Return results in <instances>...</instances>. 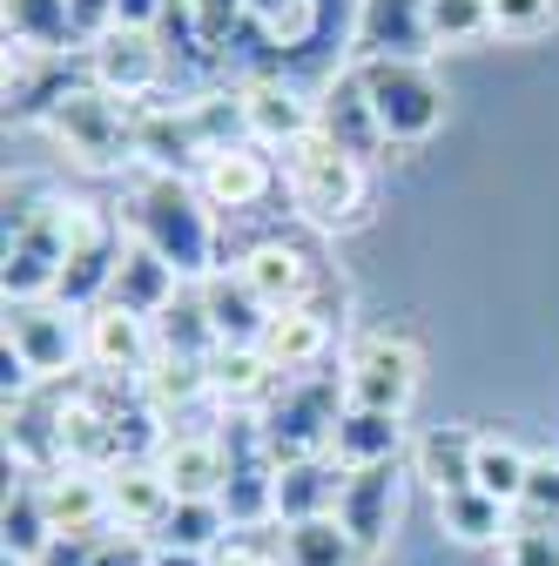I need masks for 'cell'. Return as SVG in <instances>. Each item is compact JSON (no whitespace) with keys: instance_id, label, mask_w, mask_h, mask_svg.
<instances>
[{"instance_id":"7a4b0ae2","label":"cell","mask_w":559,"mask_h":566,"mask_svg":"<svg viewBox=\"0 0 559 566\" xmlns=\"http://www.w3.org/2000/svg\"><path fill=\"white\" fill-rule=\"evenodd\" d=\"M41 128L61 142V156L75 169H88V176H135V108L102 95L95 82H75Z\"/></svg>"},{"instance_id":"d4e9b609","label":"cell","mask_w":559,"mask_h":566,"mask_svg":"<svg viewBox=\"0 0 559 566\" xmlns=\"http://www.w3.org/2000/svg\"><path fill=\"white\" fill-rule=\"evenodd\" d=\"M182 291H189V283H182V276H176V270H169V263H162L149 243H135V237H128V250H122V270H115V291H108V304H122L128 317H149V324H156V317H162V311H169Z\"/></svg>"},{"instance_id":"60d3db41","label":"cell","mask_w":559,"mask_h":566,"mask_svg":"<svg viewBox=\"0 0 559 566\" xmlns=\"http://www.w3.org/2000/svg\"><path fill=\"white\" fill-rule=\"evenodd\" d=\"M559 28V0H493V34L506 41H532Z\"/></svg>"},{"instance_id":"603a6c76","label":"cell","mask_w":559,"mask_h":566,"mask_svg":"<svg viewBox=\"0 0 559 566\" xmlns=\"http://www.w3.org/2000/svg\"><path fill=\"white\" fill-rule=\"evenodd\" d=\"M404 418L391 411H365V405H344L337 432H330V459L344 472H371V465H398L404 459Z\"/></svg>"},{"instance_id":"ab89813d","label":"cell","mask_w":559,"mask_h":566,"mask_svg":"<svg viewBox=\"0 0 559 566\" xmlns=\"http://www.w3.org/2000/svg\"><path fill=\"white\" fill-rule=\"evenodd\" d=\"M217 566H291V553H284V526L230 533V539L217 546Z\"/></svg>"},{"instance_id":"74e56055","label":"cell","mask_w":559,"mask_h":566,"mask_svg":"<svg viewBox=\"0 0 559 566\" xmlns=\"http://www.w3.org/2000/svg\"><path fill=\"white\" fill-rule=\"evenodd\" d=\"M284 553H291V566H365L358 539L337 526V513H330V520H304V526H284Z\"/></svg>"},{"instance_id":"836d02e7","label":"cell","mask_w":559,"mask_h":566,"mask_svg":"<svg viewBox=\"0 0 559 566\" xmlns=\"http://www.w3.org/2000/svg\"><path fill=\"white\" fill-rule=\"evenodd\" d=\"M513 506H499V500H485L478 485H465V492H445L439 500V533L452 539V546H506V533H513Z\"/></svg>"},{"instance_id":"f35d334b","label":"cell","mask_w":559,"mask_h":566,"mask_svg":"<svg viewBox=\"0 0 559 566\" xmlns=\"http://www.w3.org/2000/svg\"><path fill=\"white\" fill-rule=\"evenodd\" d=\"M432 48H465L478 34H493V0H425Z\"/></svg>"},{"instance_id":"e575fe53","label":"cell","mask_w":559,"mask_h":566,"mask_svg":"<svg viewBox=\"0 0 559 566\" xmlns=\"http://www.w3.org/2000/svg\"><path fill=\"white\" fill-rule=\"evenodd\" d=\"M149 553H156L149 539L108 526V533H61L41 566H149Z\"/></svg>"},{"instance_id":"d6a6232c","label":"cell","mask_w":559,"mask_h":566,"mask_svg":"<svg viewBox=\"0 0 559 566\" xmlns=\"http://www.w3.org/2000/svg\"><path fill=\"white\" fill-rule=\"evenodd\" d=\"M532 459H539V452H526L513 432H478L472 485L485 492V500H499V506H513V513H519V500H526V479H532Z\"/></svg>"},{"instance_id":"f1b7e54d","label":"cell","mask_w":559,"mask_h":566,"mask_svg":"<svg viewBox=\"0 0 559 566\" xmlns=\"http://www.w3.org/2000/svg\"><path fill=\"white\" fill-rule=\"evenodd\" d=\"M317 128L337 142L344 156H371V149H384V135H378V115H371V102H365V88H358V67H344L337 75V88L317 102Z\"/></svg>"},{"instance_id":"7bdbcfd3","label":"cell","mask_w":559,"mask_h":566,"mask_svg":"<svg viewBox=\"0 0 559 566\" xmlns=\"http://www.w3.org/2000/svg\"><path fill=\"white\" fill-rule=\"evenodd\" d=\"M519 520H532V526H559V452H539V459H532Z\"/></svg>"},{"instance_id":"2e32d148","label":"cell","mask_w":559,"mask_h":566,"mask_svg":"<svg viewBox=\"0 0 559 566\" xmlns=\"http://www.w3.org/2000/svg\"><path fill=\"white\" fill-rule=\"evenodd\" d=\"M236 276L250 283V297L276 317V311H297V304H317V263L297 250V243H256L243 263H236Z\"/></svg>"},{"instance_id":"7402d4cb","label":"cell","mask_w":559,"mask_h":566,"mask_svg":"<svg viewBox=\"0 0 559 566\" xmlns=\"http://www.w3.org/2000/svg\"><path fill=\"white\" fill-rule=\"evenodd\" d=\"M270 182H276V169H270V156L256 149V142H243V149H217V156H202V169H196V189H202L209 209H256L270 196Z\"/></svg>"},{"instance_id":"f546056e","label":"cell","mask_w":559,"mask_h":566,"mask_svg":"<svg viewBox=\"0 0 559 566\" xmlns=\"http://www.w3.org/2000/svg\"><path fill=\"white\" fill-rule=\"evenodd\" d=\"M472 459H478V432H472V424H432V432L411 446V465H418V479L432 485V500L472 485Z\"/></svg>"},{"instance_id":"4dcf8cb0","label":"cell","mask_w":559,"mask_h":566,"mask_svg":"<svg viewBox=\"0 0 559 566\" xmlns=\"http://www.w3.org/2000/svg\"><path fill=\"white\" fill-rule=\"evenodd\" d=\"M202 291V311H209V324H217V337H223V350H256V337H263V324H270V311L250 297V283L230 270H217L209 283H196Z\"/></svg>"},{"instance_id":"d6986e66","label":"cell","mask_w":559,"mask_h":566,"mask_svg":"<svg viewBox=\"0 0 559 566\" xmlns=\"http://www.w3.org/2000/svg\"><path fill=\"white\" fill-rule=\"evenodd\" d=\"M202 135L189 102L182 108H135V169H156V176H189L202 169Z\"/></svg>"},{"instance_id":"ee69618b","label":"cell","mask_w":559,"mask_h":566,"mask_svg":"<svg viewBox=\"0 0 559 566\" xmlns=\"http://www.w3.org/2000/svg\"><path fill=\"white\" fill-rule=\"evenodd\" d=\"M75 8V28H82V41H102L108 28H115V0H67Z\"/></svg>"},{"instance_id":"7c38bea8","label":"cell","mask_w":559,"mask_h":566,"mask_svg":"<svg viewBox=\"0 0 559 566\" xmlns=\"http://www.w3.org/2000/svg\"><path fill=\"white\" fill-rule=\"evenodd\" d=\"M425 54H432L425 0H358L351 61H425Z\"/></svg>"},{"instance_id":"b9f144b4","label":"cell","mask_w":559,"mask_h":566,"mask_svg":"<svg viewBox=\"0 0 559 566\" xmlns=\"http://www.w3.org/2000/svg\"><path fill=\"white\" fill-rule=\"evenodd\" d=\"M499 566H559V526L513 520V533H506V546H499Z\"/></svg>"},{"instance_id":"e0dca14e","label":"cell","mask_w":559,"mask_h":566,"mask_svg":"<svg viewBox=\"0 0 559 566\" xmlns=\"http://www.w3.org/2000/svg\"><path fill=\"white\" fill-rule=\"evenodd\" d=\"M330 344H337V331H330V317H324L317 304H297V311H276V317L263 324V337H256V350H263V365H270L276 378H310V371H324V358H330Z\"/></svg>"},{"instance_id":"30bf717a","label":"cell","mask_w":559,"mask_h":566,"mask_svg":"<svg viewBox=\"0 0 559 566\" xmlns=\"http://www.w3.org/2000/svg\"><path fill=\"white\" fill-rule=\"evenodd\" d=\"M0 344H14L41 385H67V378L88 371V324L54 297L48 304H8V337Z\"/></svg>"},{"instance_id":"ffe728a7","label":"cell","mask_w":559,"mask_h":566,"mask_svg":"<svg viewBox=\"0 0 559 566\" xmlns=\"http://www.w3.org/2000/svg\"><path fill=\"white\" fill-rule=\"evenodd\" d=\"M344 472L330 452L317 459H284L276 465V526H304V520H330L344 500Z\"/></svg>"},{"instance_id":"5b68a950","label":"cell","mask_w":559,"mask_h":566,"mask_svg":"<svg viewBox=\"0 0 559 566\" xmlns=\"http://www.w3.org/2000/svg\"><path fill=\"white\" fill-rule=\"evenodd\" d=\"M284 182H291L297 217L317 223V230H344V223L365 217V163L344 156L324 128L284 156Z\"/></svg>"},{"instance_id":"83f0119b","label":"cell","mask_w":559,"mask_h":566,"mask_svg":"<svg viewBox=\"0 0 559 566\" xmlns=\"http://www.w3.org/2000/svg\"><path fill=\"white\" fill-rule=\"evenodd\" d=\"M156 358H176V365H217L223 358V337H217V324H209L196 283L156 317Z\"/></svg>"},{"instance_id":"bcb514c9","label":"cell","mask_w":559,"mask_h":566,"mask_svg":"<svg viewBox=\"0 0 559 566\" xmlns=\"http://www.w3.org/2000/svg\"><path fill=\"white\" fill-rule=\"evenodd\" d=\"M149 566H217V553H176V546H156Z\"/></svg>"},{"instance_id":"ba28073f","label":"cell","mask_w":559,"mask_h":566,"mask_svg":"<svg viewBox=\"0 0 559 566\" xmlns=\"http://www.w3.org/2000/svg\"><path fill=\"white\" fill-rule=\"evenodd\" d=\"M223 513L236 533L276 526V452L263 446L256 411H223Z\"/></svg>"},{"instance_id":"484cf974","label":"cell","mask_w":559,"mask_h":566,"mask_svg":"<svg viewBox=\"0 0 559 566\" xmlns=\"http://www.w3.org/2000/svg\"><path fill=\"white\" fill-rule=\"evenodd\" d=\"M54 533H108V472H82V465H61L54 479H34Z\"/></svg>"},{"instance_id":"9a60e30c","label":"cell","mask_w":559,"mask_h":566,"mask_svg":"<svg viewBox=\"0 0 559 566\" xmlns=\"http://www.w3.org/2000/svg\"><path fill=\"white\" fill-rule=\"evenodd\" d=\"M398 506H404V479H398V465H371V472H351V479H344L337 526L351 533V539H358V553L371 559V553L391 539Z\"/></svg>"},{"instance_id":"277c9868","label":"cell","mask_w":559,"mask_h":566,"mask_svg":"<svg viewBox=\"0 0 559 566\" xmlns=\"http://www.w3.org/2000/svg\"><path fill=\"white\" fill-rule=\"evenodd\" d=\"M122 209L95 202V196H67V263L54 283V304H67L75 317L102 311L115 291V270H122Z\"/></svg>"},{"instance_id":"4fadbf2b","label":"cell","mask_w":559,"mask_h":566,"mask_svg":"<svg viewBox=\"0 0 559 566\" xmlns=\"http://www.w3.org/2000/svg\"><path fill=\"white\" fill-rule=\"evenodd\" d=\"M243 95V122H250V142L263 156H291L297 142L317 135V102H304L291 82H276V75H256L236 88Z\"/></svg>"},{"instance_id":"52a82bcc","label":"cell","mask_w":559,"mask_h":566,"mask_svg":"<svg viewBox=\"0 0 559 566\" xmlns=\"http://www.w3.org/2000/svg\"><path fill=\"white\" fill-rule=\"evenodd\" d=\"M384 142H425L445 122V88L425 61H351Z\"/></svg>"},{"instance_id":"3957f363","label":"cell","mask_w":559,"mask_h":566,"mask_svg":"<svg viewBox=\"0 0 559 566\" xmlns=\"http://www.w3.org/2000/svg\"><path fill=\"white\" fill-rule=\"evenodd\" d=\"M67 263V196H41L28 202V189H8V263H0V283H8V304H48Z\"/></svg>"},{"instance_id":"f6af8a7d","label":"cell","mask_w":559,"mask_h":566,"mask_svg":"<svg viewBox=\"0 0 559 566\" xmlns=\"http://www.w3.org/2000/svg\"><path fill=\"white\" fill-rule=\"evenodd\" d=\"M162 8H169V0H115V28H143V34H156Z\"/></svg>"},{"instance_id":"9c48e42d","label":"cell","mask_w":559,"mask_h":566,"mask_svg":"<svg viewBox=\"0 0 559 566\" xmlns=\"http://www.w3.org/2000/svg\"><path fill=\"white\" fill-rule=\"evenodd\" d=\"M418 385H425V350H418L404 331H371V337H358L351 358H344V398L365 405V411L404 418Z\"/></svg>"},{"instance_id":"1f68e13d","label":"cell","mask_w":559,"mask_h":566,"mask_svg":"<svg viewBox=\"0 0 559 566\" xmlns=\"http://www.w3.org/2000/svg\"><path fill=\"white\" fill-rule=\"evenodd\" d=\"M8 41L14 48H41V54H88L82 28H75V8L67 0H8Z\"/></svg>"},{"instance_id":"4316f807","label":"cell","mask_w":559,"mask_h":566,"mask_svg":"<svg viewBox=\"0 0 559 566\" xmlns=\"http://www.w3.org/2000/svg\"><path fill=\"white\" fill-rule=\"evenodd\" d=\"M8 479H14V485H8V513H0V546H8V566H41L61 533H54V520H48L41 485L21 479V472H8Z\"/></svg>"},{"instance_id":"8d00e7d4","label":"cell","mask_w":559,"mask_h":566,"mask_svg":"<svg viewBox=\"0 0 559 566\" xmlns=\"http://www.w3.org/2000/svg\"><path fill=\"white\" fill-rule=\"evenodd\" d=\"M230 533H236V526H230L223 500H176V513L162 520L156 546H176V553H217Z\"/></svg>"},{"instance_id":"8992f818","label":"cell","mask_w":559,"mask_h":566,"mask_svg":"<svg viewBox=\"0 0 559 566\" xmlns=\"http://www.w3.org/2000/svg\"><path fill=\"white\" fill-rule=\"evenodd\" d=\"M344 405H351V398H344V371H310V378H284V385H276V398L256 411L263 418V446L276 452V465L330 452V432H337Z\"/></svg>"},{"instance_id":"5bb4252c","label":"cell","mask_w":559,"mask_h":566,"mask_svg":"<svg viewBox=\"0 0 559 566\" xmlns=\"http://www.w3.org/2000/svg\"><path fill=\"white\" fill-rule=\"evenodd\" d=\"M82 324H88V371L122 378V385H143L156 371V324L149 317H128L122 304H102Z\"/></svg>"},{"instance_id":"6da1fadb","label":"cell","mask_w":559,"mask_h":566,"mask_svg":"<svg viewBox=\"0 0 559 566\" xmlns=\"http://www.w3.org/2000/svg\"><path fill=\"white\" fill-rule=\"evenodd\" d=\"M122 223L135 243H149L182 283H209L217 276V217L189 176H156L135 169L122 182Z\"/></svg>"},{"instance_id":"8fae6325","label":"cell","mask_w":559,"mask_h":566,"mask_svg":"<svg viewBox=\"0 0 559 566\" xmlns=\"http://www.w3.org/2000/svg\"><path fill=\"white\" fill-rule=\"evenodd\" d=\"M88 82L102 88V95H115V102H128V108H143L156 88H162V75H169V54H162V41L156 34H143V28H108L102 41H88Z\"/></svg>"},{"instance_id":"ac0fdd59","label":"cell","mask_w":559,"mask_h":566,"mask_svg":"<svg viewBox=\"0 0 559 566\" xmlns=\"http://www.w3.org/2000/svg\"><path fill=\"white\" fill-rule=\"evenodd\" d=\"M169 513H176V492L156 472V459H128V465L108 472V526L115 533H135V539L156 546V533H162Z\"/></svg>"},{"instance_id":"d590c367","label":"cell","mask_w":559,"mask_h":566,"mask_svg":"<svg viewBox=\"0 0 559 566\" xmlns=\"http://www.w3.org/2000/svg\"><path fill=\"white\" fill-rule=\"evenodd\" d=\"M276 385L284 378L263 365V350H223L217 358V411H263Z\"/></svg>"},{"instance_id":"44dd1931","label":"cell","mask_w":559,"mask_h":566,"mask_svg":"<svg viewBox=\"0 0 559 566\" xmlns=\"http://www.w3.org/2000/svg\"><path fill=\"white\" fill-rule=\"evenodd\" d=\"M67 88H75V67H67L61 54H41V48H14L8 41V115L14 122H48Z\"/></svg>"},{"instance_id":"cb8c5ba5","label":"cell","mask_w":559,"mask_h":566,"mask_svg":"<svg viewBox=\"0 0 559 566\" xmlns=\"http://www.w3.org/2000/svg\"><path fill=\"white\" fill-rule=\"evenodd\" d=\"M156 472L176 500H223V432H169Z\"/></svg>"}]
</instances>
